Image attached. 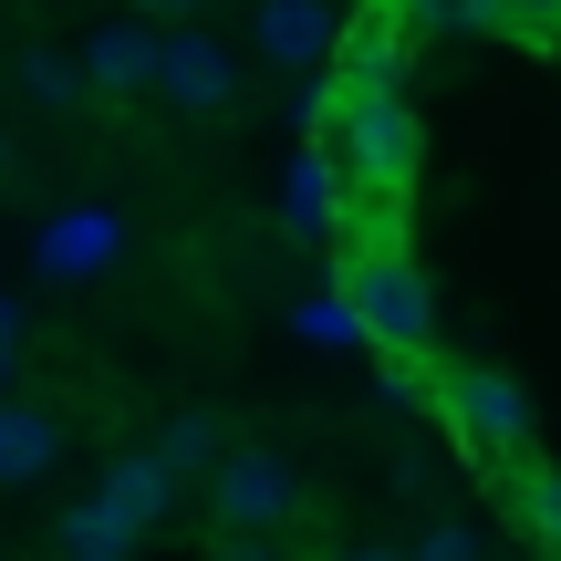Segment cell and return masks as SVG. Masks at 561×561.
I'll return each instance as SVG.
<instances>
[{
	"label": "cell",
	"instance_id": "obj_1",
	"mask_svg": "<svg viewBox=\"0 0 561 561\" xmlns=\"http://www.w3.org/2000/svg\"><path fill=\"white\" fill-rule=\"evenodd\" d=\"M312 115H333V146H343V178L364 198H405L416 178V104L396 83V32H354L343 73L312 94Z\"/></svg>",
	"mask_w": 561,
	"mask_h": 561
},
{
	"label": "cell",
	"instance_id": "obj_2",
	"mask_svg": "<svg viewBox=\"0 0 561 561\" xmlns=\"http://www.w3.org/2000/svg\"><path fill=\"white\" fill-rule=\"evenodd\" d=\"M343 312H354V333L385 343L396 364H416L426 333H437V291H426V271L405 261V250H385V240L343 261Z\"/></svg>",
	"mask_w": 561,
	"mask_h": 561
},
{
	"label": "cell",
	"instance_id": "obj_3",
	"mask_svg": "<svg viewBox=\"0 0 561 561\" xmlns=\"http://www.w3.org/2000/svg\"><path fill=\"white\" fill-rule=\"evenodd\" d=\"M208 520H219V541H280V530L301 520V479L280 447H229L219 468H208Z\"/></svg>",
	"mask_w": 561,
	"mask_h": 561
},
{
	"label": "cell",
	"instance_id": "obj_4",
	"mask_svg": "<svg viewBox=\"0 0 561 561\" xmlns=\"http://www.w3.org/2000/svg\"><path fill=\"white\" fill-rule=\"evenodd\" d=\"M447 426H458V447L468 458H489V468H520L530 458V385L510 375V364H458L447 375Z\"/></svg>",
	"mask_w": 561,
	"mask_h": 561
},
{
	"label": "cell",
	"instance_id": "obj_5",
	"mask_svg": "<svg viewBox=\"0 0 561 561\" xmlns=\"http://www.w3.org/2000/svg\"><path fill=\"white\" fill-rule=\"evenodd\" d=\"M157 94L178 104V115H229V104H240L229 42H208L198 21H167V32H157Z\"/></svg>",
	"mask_w": 561,
	"mask_h": 561
},
{
	"label": "cell",
	"instance_id": "obj_6",
	"mask_svg": "<svg viewBox=\"0 0 561 561\" xmlns=\"http://www.w3.org/2000/svg\"><path fill=\"white\" fill-rule=\"evenodd\" d=\"M250 42H261L271 73H312L343 42V21H333V0H261V11H250Z\"/></svg>",
	"mask_w": 561,
	"mask_h": 561
},
{
	"label": "cell",
	"instance_id": "obj_7",
	"mask_svg": "<svg viewBox=\"0 0 561 561\" xmlns=\"http://www.w3.org/2000/svg\"><path fill=\"white\" fill-rule=\"evenodd\" d=\"M83 83L94 94H157V32L146 21H104L83 42Z\"/></svg>",
	"mask_w": 561,
	"mask_h": 561
},
{
	"label": "cell",
	"instance_id": "obj_8",
	"mask_svg": "<svg viewBox=\"0 0 561 561\" xmlns=\"http://www.w3.org/2000/svg\"><path fill=\"white\" fill-rule=\"evenodd\" d=\"M53 541H62V561H125V551L146 541V520L115 500V489H94V500H73V510H62V530H53Z\"/></svg>",
	"mask_w": 561,
	"mask_h": 561
},
{
	"label": "cell",
	"instance_id": "obj_9",
	"mask_svg": "<svg viewBox=\"0 0 561 561\" xmlns=\"http://www.w3.org/2000/svg\"><path fill=\"white\" fill-rule=\"evenodd\" d=\"M53 458H62V426L42 416V405H0V489L53 479Z\"/></svg>",
	"mask_w": 561,
	"mask_h": 561
},
{
	"label": "cell",
	"instance_id": "obj_10",
	"mask_svg": "<svg viewBox=\"0 0 561 561\" xmlns=\"http://www.w3.org/2000/svg\"><path fill=\"white\" fill-rule=\"evenodd\" d=\"M146 458H157L167 479H187V468H219L229 447H219V426H208V416H167V426H157V447H146Z\"/></svg>",
	"mask_w": 561,
	"mask_h": 561
},
{
	"label": "cell",
	"instance_id": "obj_11",
	"mask_svg": "<svg viewBox=\"0 0 561 561\" xmlns=\"http://www.w3.org/2000/svg\"><path fill=\"white\" fill-rule=\"evenodd\" d=\"M405 11V32H426V42H468V32H489V0H396Z\"/></svg>",
	"mask_w": 561,
	"mask_h": 561
},
{
	"label": "cell",
	"instance_id": "obj_12",
	"mask_svg": "<svg viewBox=\"0 0 561 561\" xmlns=\"http://www.w3.org/2000/svg\"><path fill=\"white\" fill-rule=\"evenodd\" d=\"M291 229H301V240L333 229V157H301L291 167Z\"/></svg>",
	"mask_w": 561,
	"mask_h": 561
},
{
	"label": "cell",
	"instance_id": "obj_13",
	"mask_svg": "<svg viewBox=\"0 0 561 561\" xmlns=\"http://www.w3.org/2000/svg\"><path fill=\"white\" fill-rule=\"evenodd\" d=\"M520 520H530V541L561 561V468H520Z\"/></svg>",
	"mask_w": 561,
	"mask_h": 561
},
{
	"label": "cell",
	"instance_id": "obj_14",
	"mask_svg": "<svg viewBox=\"0 0 561 561\" xmlns=\"http://www.w3.org/2000/svg\"><path fill=\"white\" fill-rule=\"evenodd\" d=\"M104 250H115V219H62L42 261H53V271H83V261H104Z\"/></svg>",
	"mask_w": 561,
	"mask_h": 561
},
{
	"label": "cell",
	"instance_id": "obj_15",
	"mask_svg": "<svg viewBox=\"0 0 561 561\" xmlns=\"http://www.w3.org/2000/svg\"><path fill=\"white\" fill-rule=\"evenodd\" d=\"M21 83H32L42 104H73V94H83V62H62V53H32V62H21Z\"/></svg>",
	"mask_w": 561,
	"mask_h": 561
},
{
	"label": "cell",
	"instance_id": "obj_16",
	"mask_svg": "<svg viewBox=\"0 0 561 561\" xmlns=\"http://www.w3.org/2000/svg\"><path fill=\"white\" fill-rule=\"evenodd\" d=\"M396 551H405V561H479V541H468L458 520H426L416 541H396Z\"/></svg>",
	"mask_w": 561,
	"mask_h": 561
},
{
	"label": "cell",
	"instance_id": "obj_17",
	"mask_svg": "<svg viewBox=\"0 0 561 561\" xmlns=\"http://www.w3.org/2000/svg\"><path fill=\"white\" fill-rule=\"evenodd\" d=\"M489 32H561V0H489Z\"/></svg>",
	"mask_w": 561,
	"mask_h": 561
},
{
	"label": "cell",
	"instance_id": "obj_18",
	"mask_svg": "<svg viewBox=\"0 0 561 561\" xmlns=\"http://www.w3.org/2000/svg\"><path fill=\"white\" fill-rule=\"evenodd\" d=\"M219 561H291L280 541H219Z\"/></svg>",
	"mask_w": 561,
	"mask_h": 561
},
{
	"label": "cell",
	"instance_id": "obj_19",
	"mask_svg": "<svg viewBox=\"0 0 561 561\" xmlns=\"http://www.w3.org/2000/svg\"><path fill=\"white\" fill-rule=\"evenodd\" d=\"M322 561H405V551H385V541H343V551H322Z\"/></svg>",
	"mask_w": 561,
	"mask_h": 561
},
{
	"label": "cell",
	"instance_id": "obj_20",
	"mask_svg": "<svg viewBox=\"0 0 561 561\" xmlns=\"http://www.w3.org/2000/svg\"><path fill=\"white\" fill-rule=\"evenodd\" d=\"M136 11H157V21H187V11H198V0H136Z\"/></svg>",
	"mask_w": 561,
	"mask_h": 561
}]
</instances>
